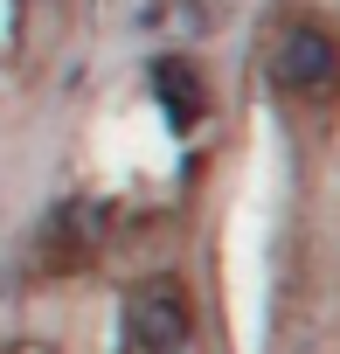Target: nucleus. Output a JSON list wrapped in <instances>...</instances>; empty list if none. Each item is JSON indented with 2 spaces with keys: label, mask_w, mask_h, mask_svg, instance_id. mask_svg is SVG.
Returning a JSON list of instances; mask_svg holds the SVG:
<instances>
[{
  "label": "nucleus",
  "mask_w": 340,
  "mask_h": 354,
  "mask_svg": "<svg viewBox=\"0 0 340 354\" xmlns=\"http://www.w3.org/2000/svg\"><path fill=\"white\" fill-rule=\"evenodd\" d=\"M125 326H132V347H139V354H188V340H195V306H188V292H181L174 278H146V285H132V299H125Z\"/></svg>",
  "instance_id": "f257e3e1"
},
{
  "label": "nucleus",
  "mask_w": 340,
  "mask_h": 354,
  "mask_svg": "<svg viewBox=\"0 0 340 354\" xmlns=\"http://www.w3.org/2000/svg\"><path fill=\"white\" fill-rule=\"evenodd\" d=\"M333 70H340L333 35H326L319 21H292V28H285V42H278V77H285L292 91H326V84H333Z\"/></svg>",
  "instance_id": "f03ea898"
},
{
  "label": "nucleus",
  "mask_w": 340,
  "mask_h": 354,
  "mask_svg": "<svg viewBox=\"0 0 340 354\" xmlns=\"http://www.w3.org/2000/svg\"><path fill=\"white\" fill-rule=\"evenodd\" d=\"M84 257H91V230H84V209H70L42 230V271H77Z\"/></svg>",
  "instance_id": "7ed1b4c3"
},
{
  "label": "nucleus",
  "mask_w": 340,
  "mask_h": 354,
  "mask_svg": "<svg viewBox=\"0 0 340 354\" xmlns=\"http://www.w3.org/2000/svg\"><path fill=\"white\" fill-rule=\"evenodd\" d=\"M153 84H160V97L174 104V111H188V118L202 111V84H195L188 70H174V63H160V70H153ZM188 118H181V125H188Z\"/></svg>",
  "instance_id": "20e7f679"
}]
</instances>
